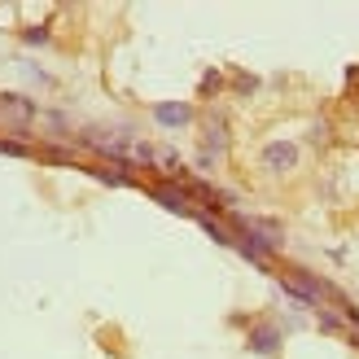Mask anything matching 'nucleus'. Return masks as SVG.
<instances>
[{
    "label": "nucleus",
    "instance_id": "7ed1b4c3",
    "mask_svg": "<svg viewBox=\"0 0 359 359\" xmlns=\"http://www.w3.org/2000/svg\"><path fill=\"white\" fill-rule=\"evenodd\" d=\"M154 197H158V202H167L171 210H180V215H193V202H189L184 193H175V189H154Z\"/></svg>",
    "mask_w": 359,
    "mask_h": 359
},
{
    "label": "nucleus",
    "instance_id": "f03ea898",
    "mask_svg": "<svg viewBox=\"0 0 359 359\" xmlns=\"http://www.w3.org/2000/svg\"><path fill=\"white\" fill-rule=\"evenodd\" d=\"M250 346H255L259 355H276L280 333H276V329H255V333H250Z\"/></svg>",
    "mask_w": 359,
    "mask_h": 359
},
{
    "label": "nucleus",
    "instance_id": "20e7f679",
    "mask_svg": "<svg viewBox=\"0 0 359 359\" xmlns=\"http://www.w3.org/2000/svg\"><path fill=\"white\" fill-rule=\"evenodd\" d=\"M158 123H189V105H158Z\"/></svg>",
    "mask_w": 359,
    "mask_h": 359
},
{
    "label": "nucleus",
    "instance_id": "f257e3e1",
    "mask_svg": "<svg viewBox=\"0 0 359 359\" xmlns=\"http://www.w3.org/2000/svg\"><path fill=\"white\" fill-rule=\"evenodd\" d=\"M294 163H298V149L290 145V140H285V145L276 140V145H267V154H263V167L267 171H290Z\"/></svg>",
    "mask_w": 359,
    "mask_h": 359
}]
</instances>
